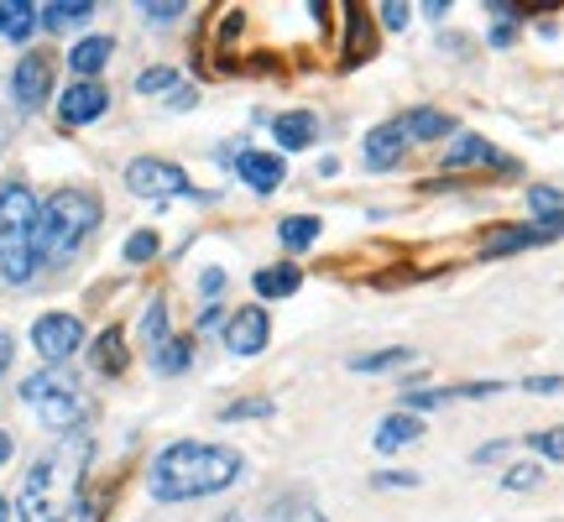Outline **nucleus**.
Listing matches in <instances>:
<instances>
[{
  "label": "nucleus",
  "mask_w": 564,
  "mask_h": 522,
  "mask_svg": "<svg viewBox=\"0 0 564 522\" xmlns=\"http://www.w3.org/2000/svg\"><path fill=\"white\" fill-rule=\"evenodd\" d=\"M240 475V454L225 450V444H193V439H178L167 444L157 460H152V497L157 501H199V497H214L235 486Z\"/></svg>",
  "instance_id": "obj_1"
},
{
  "label": "nucleus",
  "mask_w": 564,
  "mask_h": 522,
  "mask_svg": "<svg viewBox=\"0 0 564 522\" xmlns=\"http://www.w3.org/2000/svg\"><path fill=\"white\" fill-rule=\"evenodd\" d=\"M84 465H90V439L84 434H69L52 454H43L32 471H26L22 491H16V522H63L79 501V481H84Z\"/></svg>",
  "instance_id": "obj_2"
},
{
  "label": "nucleus",
  "mask_w": 564,
  "mask_h": 522,
  "mask_svg": "<svg viewBox=\"0 0 564 522\" xmlns=\"http://www.w3.org/2000/svg\"><path fill=\"white\" fill-rule=\"evenodd\" d=\"M37 199L26 183L0 189V283L22 287L37 272Z\"/></svg>",
  "instance_id": "obj_3"
},
{
  "label": "nucleus",
  "mask_w": 564,
  "mask_h": 522,
  "mask_svg": "<svg viewBox=\"0 0 564 522\" xmlns=\"http://www.w3.org/2000/svg\"><path fill=\"white\" fill-rule=\"evenodd\" d=\"M94 225H99V199L90 189H58L37 210V257L47 261L73 257L90 240Z\"/></svg>",
  "instance_id": "obj_4"
},
{
  "label": "nucleus",
  "mask_w": 564,
  "mask_h": 522,
  "mask_svg": "<svg viewBox=\"0 0 564 522\" xmlns=\"http://www.w3.org/2000/svg\"><path fill=\"white\" fill-rule=\"evenodd\" d=\"M22 403L32 407L47 428H58V434H73V428L84 424V413H90L79 381H73L63 366H47V371H37V377H26L22 381Z\"/></svg>",
  "instance_id": "obj_5"
},
{
  "label": "nucleus",
  "mask_w": 564,
  "mask_h": 522,
  "mask_svg": "<svg viewBox=\"0 0 564 522\" xmlns=\"http://www.w3.org/2000/svg\"><path fill=\"white\" fill-rule=\"evenodd\" d=\"M126 189L137 193V199H178V193H193L184 167L163 163V157H137V163L126 167Z\"/></svg>",
  "instance_id": "obj_6"
},
{
  "label": "nucleus",
  "mask_w": 564,
  "mask_h": 522,
  "mask_svg": "<svg viewBox=\"0 0 564 522\" xmlns=\"http://www.w3.org/2000/svg\"><path fill=\"white\" fill-rule=\"evenodd\" d=\"M32 345H37V356L47 366H58V360H69L79 345H84V324L73 319V313H43L37 324H32Z\"/></svg>",
  "instance_id": "obj_7"
},
{
  "label": "nucleus",
  "mask_w": 564,
  "mask_h": 522,
  "mask_svg": "<svg viewBox=\"0 0 564 522\" xmlns=\"http://www.w3.org/2000/svg\"><path fill=\"white\" fill-rule=\"evenodd\" d=\"M11 95H16L22 110H37V105L52 95V58H47V52H26L22 63H16V73H11Z\"/></svg>",
  "instance_id": "obj_8"
},
{
  "label": "nucleus",
  "mask_w": 564,
  "mask_h": 522,
  "mask_svg": "<svg viewBox=\"0 0 564 522\" xmlns=\"http://www.w3.org/2000/svg\"><path fill=\"white\" fill-rule=\"evenodd\" d=\"M267 334H272V319H267V309L246 304V309L231 313V324H225V345H231L235 356H261V351H267Z\"/></svg>",
  "instance_id": "obj_9"
},
{
  "label": "nucleus",
  "mask_w": 564,
  "mask_h": 522,
  "mask_svg": "<svg viewBox=\"0 0 564 522\" xmlns=\"http://www.w3.org/2000/svg\"><path fill=\"white\" fill-rule=\"evenodd\" d=\"M105 110H110V95H105L94 79L69 84V95L58 99V116H63V126H90V120H99Z\"/></svg>",
  "instance_id": "obj_10"
},
{
  "label": "nucleus",
  "mask_w": 564,
  "mask_h": 522,
  "mask_svg": "<svg viewBox=\"0 0 564 522\" xmlns=\"http://www.w3.org/2000/svg\"><path fill=\"white\" fill-rule=\"evenodd\" d=\"M235 173H240V183H251L257 193L282 189V178H287L278 152H240V157H235Z\"/></svg>",
  "instance_id": "obj_11"
},
{
  "label": "nucleus",
  "mask_w": 564,
  "mask_h": 522,
  "mask_svg": "<svg viewBox=\"0 0 564 522\" xmlns=\"http://www.w3.org/2000/svg\"><path fill=\"white\" fill-rule=\"evenodd\" d=\"M272 137H278L282 152H304L308 142H319V120L308 116V110H282L272 120Z\"/></svg>",
  "instance_id": "obj_12"
},
{
  "label": "nucleus",
  "mask_w": 564,
  "mask_h": 522,
  "mask_svg": "<svg viewBox=\"0 0 564 522\" xmlns=\"http://www.w3.org/2000/svg\"><path fill=\"white\" fill-rule=\"evenodd\" d=\"M402 152H408V131H402V120H387V126H376L372 137H366V163L372 167L402 163Z\"/></svg>",
  "instance_id": "obj_13"
},
{
  "label": "nucleus",
  "mask_w": 564,
  "mask_h": 522,
  "mask_svg": "<svg viewBox=\"0 0 564 522\" xmlns=\"http://www.w3.org/2000/svg\"><path fill=\"white\" fill-rule=\"evenodd\" d=\"M445 167L449 173H455V167H507V157H502L492 142H481V137H460V142L445 152Z\"/></svg>",
  "instance_id": "obj_14"
},
{
  "label": "nucleus",
  "mask_w": 564,
  "mask_h": 522,
  "mask_svg": "<svg viewBox=\"0 0 564 522\" xmlns=\"http://www.w3.org/2000/svg\"><path fill=\"white\" fill-rule=\"evenodd\" d=\"M560 230V225H517V230H496V236L481 240V251L486 257H507V251H522V246H539Z\"/></svg>",
  "instance_id": "obj_15"
},
{
  "label": "nucleus",
  "mask_w": 564,
  "mask_h": 522,
  "mask_svg": "<svg viewBox=\"0 0 564 522\" xmlns=\"http://www.w3.org/2000/svg\"><path fill=\"white\" fill-rule=\"evenodd\" d=\"M419 434H423L419 413H387V418L376 424V450L392 454V450H402V444H413Z\"/></svg>",
  "instance_id": "obj_16"
},
{
  "label": "nucleus",
  "mask_w": 564,
  "mask_h": 522,
  "mask_svg": "<svg viewBox=\"0 0 564 522\" xmlns=\"http://www.w3.org/2000/svg\"><path fill=\"white\" fill-rule=\"evenodd\" d=\"M90 16H94L90 0H52V5L37 11V26H47V32H69V26H84Z\"/></svg>",
  "instance_id": "obj_17"
},
{
  "label": "nucleus",
  "mask_w": 564,
  "mask_h": 522,
  "mask_svg": "<svg viewBox=\"0 0 564 522\" xmlns=\"http://www.w3.org/2000/svg\"><path fill=\"white\" fill-rule=\"evenodd\" d=\"M398 120L408 131V142H434V137L455 131V116H445V110H413V116H398Z\"/></svg>",
  "instance_id": "obj_18"
},
{
  "label": "nucleus",
  "mask_w": 564,
  "mask_h": 522,
  "mask_svg": "<svg viewBox=\"0 0 564 522\" xmlns=\"http://www.w3.org/2000/svg\"><path fill=\"white\" fill-rule=\"evenodd\" d=\"M298 287H304V272H298V266H261L257 272L261 298H293Z\"/></svg>",
  "instance_id": "obj_19"
},
{
  "label": "nucleus",
  "mask_w": 564,
  "mask_h": 522,
  "mask_svg": "<svg viewBox=\"0 0 564 522\" xmlns=\"http://www.w3.org/2000/svg\"><path fill=\"white\" fill-rule=\"evenodd\" d=\"M32 26H37V5H26V0H5V5H0V37L26 43Z\"/></svg>",
  "instance_id": "obj_20"
},
{
  "label": "nucleus",
  "mask_w": 564,
  "mask_h": 522,
  "mask_svg": "<svg viewBox=\"0 0 564 522\" xmlns=\"http://www.w3.org/2000/svg\"><path fill=\"white\" fill-rule=\"evenodd\" d=\"M110 52H116V43H110V37H84V43L69 52V63L84 73V79H94V73L110 63Z\"/></svg>",
  "instance_id": "obj_21"
},
{
  "label": "nucleus",
  "mask_w": 564,
  "mask_h": 522,
  "mask_svg": "<svg viewBox=\"0 0 564 522\" xmlns=\"http://www.w3.org/2000/svg\"><path fill=\"white\" fill-rule=\"evenodd\" d=\"M94 366L105 371V377H120L126 371V334L120 330H105L94 340Z\"/></svg>",
  "instance_id": "obj_22"
},
{
  "label": "nucleus",
  "mask_w": 564,
  "mask_h": 522,
  "mask_svg": "<svg viewBox=\"0 0 564 522\" xmlns=\"http://www.w3.org/2000/svg\"><path fill=\"white\" fill-rule=\"evenodd\" d=\"M376 48L372 37V16L366 11H351V32H345V63H366Z\"/></svg>",
  "instance_id": "obj_23"
},
{
  "label": "nucleus",
  "mask_w": 564,
  "mask_h": 522,
  "mask_svg": "<svg viewBox=\"0 0 564 522\" xmlns=\"http://www.w3.org/2000/svg\"><path fill=\"white\" fill-rule=\"evenodd\" d=\"M278 236L287 251H308V246L319 240V220H314V214H287L278 225Z\"/></svg>",
  "instance_id": "obj_24"
},
{
  "label": "nucleus",
  "mask_w": 564,
  "mask_h": 522,
  "mask_svg": "<svg viewBox=\"0 0 564 522\" xmlns=\"http://www.w3.org/2000/svg\"><path fill=\"white\" fill-rule=\"evenodd\" d=\"M528 210L539 214L543 225H564V189H549V183L528 189Z\"/></svg>",
  "instance_id": "obj_25"
},
{
  "label": "nucleus",
  "mask_w": 564,
  "mask_h": 522,
  "mask_svg": "<svg viewBox=\"0 0 564 522\" xmlns=\"http://www.w3.org/2000/svg\"><path fill=\"white\" fill-rule=\"evenodd\" d=\"M188 360H193V345H188V340H167V345H157L152 366H157L163 377H173V371H184Z\"/></svg>",
  "instance_id": "obj_26"
},
{
  "label": "nucleus",
  "mask_w": 564,
  "mask_h": 522,
  "mask_svg": "<svg viewBox=\"0 0 564 522\" xmlns=\"http://www.w3.org/2000/svg\"><path fill=\"white\" fill-rule=\"evenodd\" d=\"M141 334H146V345H152V351L167 345V304L163 298H152V304H146V313H141Z\"/></svg>",
  "instance_id": "obj_27"
},
{
  "label": "nucleus",
  "mask_w": 564,
  "mask_h": 522,
  "mask_svg": "<svg viewBox=\"0 0 564 522\" xmlns=\"http://www.w3.org/2000/svg\"><path fill=\"white\" fill-rule=\"evenodd\" d=\"M408 360H413V351H398V345H392V351H376V356H355L351 371H366V377H372V371H392V366H408Z\"/></svg>",
  "instance_id": "obj_28"
},
{
  "label": "nucleus",
  "mask_w": 564,
  "mask_h": 522,
  "mask_svg": "<svg viewBox=\"0 0 564 522\" xmlns=\"http://www.w3.org/2000/svg\"><path fill=\"white\" fill-rule=\"evenodd\" d=\"M272 413V398H246V403H225L220 407V418L235 424V418H267Z\"/></svg>",
  "instance_id": "obj_29"
},
{
  "label": "nucleus",
  "mask_w": 564,
  "mask_h": 522,
  "mask_svg": "<svg viewBox=\"0 0 564 522\" xmlns=\"http://www.w3.org/2000/svg\"><path fill=\"white\" fill-rule=\"evenodd\" d=\"M539 481H543V465H513V471L502 475V486H507V491H533Z\"/></svg>",
  "instance_id": "obj_30"
},
{
  "label": "nucleus",
  "mask_w": 564,
  "mask_h": 522,
  "mask_svg": "<svg viewBox=\"0 0 564 522\" xmlns=\"http://www.w3.org/2000/svg\"><path fill=\"white\" fill-rule=\"evenodd\" d=\"M528 444H533L543 460H564V428H543V434H528Z\"/></svg>",
  "instance_id": "obj_31"
},
{
  "label": "nucleus",
  "mask_w": 564,
  "mask_h": 522,
  "mask_svg": "<svg viewBox=\"0 0 564 522\" xmlns=\"http://www.w3.org/2000/svg\"><path fill=\"white\" fill-rule=\"evenodd\" d=\"M152 257H157V236L152 230H137L126 240V261H152Z\"/></svg>",
  "instance_id": "obj_32"
},
{
  "label": "nucleus",
  "mask_w": 564,
  "mask_h": 522,
  "mask_svg": "<svg viewBox=\"0 0 564 522\" xmlns=\"http://www.w3.org/2000/svg\"><path fill=\"white\" fill-rule=\"evenodd\" d=\"M137 90L141 95H157V90H178V84H173V69H146L137 73Z\"/></svg>",
  "instance_id": "obj_33"
},
{
  "label": "nucleus",
  "mask_w": 564,
  "mask_h": 522,
  "mask_svg": "<svg viewBox=\"0 0 564 522\" xmlns=\"http://www.w3.org/2000/svg\"><path fill=\"white\" fill-rule=\"evenodd\" d=\"M449 392H434V387H419V392H402V413H419V407H439Z\"/></svg>",
  "instance_id": "obj_34"
},
{
  "label": "nucleus",
  "mask_w": 564,
  "mask_h": 522,
  "mask_svg": "<svg viewBox=\"0 0 564 522\" xmlns=\"http://www.w3.org/2000/svg\"><path fill=\"white\" fill-rule=\"evenodd\" d=\"M522 392H533V398H560L564 377H528V381H522Z\"/></svg>",
  "instance_id": "obj_35"
},
{
  "label": "nucleus",
  "mask_w": 564,
  "mask_h": 522,
  "mask_svg": "<svg viewBox=\"0 0 564 522\" xmlns=\"http://www.w3.org/2000/svg\"><path fill=\"white\" fill-rule=\"evenodd\" d=\"M408 16H413V11H408V5H398V0H387V5H381V22L392 26V32H402V26H408Z\"/></svg>",
  "instance_id": "obj_36"
},
{
  "label": "nucleus",
  "mask_w": 564,
  "mask_h": 522,
  "mask_svg": "<svg viewBox=\"0 0 564 522\" xmlns=\"http://www.w3.org/2000/svg\"><path fill=\"white\" fill-rule=\"evenodd\" d=\"M141 16L146 22H173V16H184V5H141Z\"/></svg>",
  "instance_id": "obj_37"
},
{
  "label": "nucleus",
  "mask_w": 564,
  "mask_h": 522,
  "mask_svg": "<svg viewBox=\"0 0 564 522\" xmlns=\"http://www.w3.org/2000/svg\"><path fill=\"white\" fill-rule=\"evenodd\" d=\"M376 486H419V475L413 471H381L376 475Z\"/></svg>",
  "instance_id": "obj_38"
},
{
  "label": "nucleus",
  "mask_w": 564,
  "mask_h": 522,
  "mask_svg": "<svg viewBox=\"0 0 564 522\" xmlns=\"http://www.w3.org/2000/svg\"><path fill=\"white\" fill-rule=\"evenodd\" d=\"M267 522H325L319 512H308V507H298V512H272Z\"/></svg>",
  "instance_id": "obj_39"
},
{
  "label": "nucleus",
  "mask_w": 564,
  "mask_h": 522,
  "mask_svg": "<svg viewBox=\"0 0 564 522\" xmlns=\"http://www.w3.org/2000/svg\"><path fill=\"white\" fill-rule=\"evenodd\" d=\"M193 90H188V84H178V90H173V99H167V105H173V110H188V105H193Z\"/></svg>",
  "instance_id": "obj_40"
},
{
  "label": "nucleus",
  "mask_w": 564,
  "mask_h": 522,
  "mask_svg": "<svg viewBox=\"0 0 564 522\" xmlns=\"http://www.w3.org/2000/svg\"><path fill=\"white\" fill-rule=\"evenodd\" d=\"M220 287H225V272H220V266H210V272H204V293H220Z\"/></svg>",
  "instance_id": "obj_41"
},
{
  "label": "nucleus",
  "mask_w": 564,
  "mask_h": 522,
  "mask_svg": "<svg viewBox=\"0 0 564 522\" xmlns=\"http://www.w3.org/2000/svg\"><path fill=\"white\" fill-rule=\"evenodd\" d=\"M5 366H11V334L0 330V377H5Z\"/></svg>",
  "instance_id": "obj_42"
},
{
  "label": "nucleus",
  "mask_w": 564,
  "mask_h": 522,
  "mask_svg": "<svg viewBox=\"0 0 564 522\" xmlns=\"http://www.w3.org/2000/svg\"><path fill=\"white\" fill-rule=\"evenodd\" d=\"M496 454H507V439H502V444H486V450H475V460L486 465V460H496Z\"/></svg>",
  "instance_id": "obj_43"
},
{
  "label": "nucleus",
  "mask_w": 564,
  "mask_h": 522,
  "mask_svg": "<svg viewBox=\"0 0 564 522\" xmlns=\"http://www.w3.org/2000/svg\"><path fill=\"white\" fill-rule=\"evenodd\" d=\"M11 460V434H0V465Z\"/></svg>",
  "instance_id": "obj_44"
},
{
  "label": "nucleus",
  "mask_w": 564,
  "mask_h": 522,
  "mask_svg": "<svg viewBox=\"0 0 564 522\" xmlns=\"http://www.w3.org/2000/svg\"><path fill=\"white\" fill-rule=\"evenodd\" d=\"M0 522H16V512H11V501H0Z\"/></svg>",
  "instance_id": "obj_45"
},
{
  "label": "nucleus",
  "mask_w": 564,
  "mask_h": 522,
  "mask_svg": "<svg viewBox=\"0 0 564 522\" xmlns=\"http://www.w3.org/2000/svg\"><path fill=\"white\" fill-rule=\"evenodd\" d=\"M225 522H240V518H235V512H231V518H225Z\"/></svg>",
  "instance_id": "obj_46"
},
{
  "label": "nucleus",
  "mask_w": 564,
  "mask_h": 522,
  "mask_svg": "<svg viewBox=\"0 0 564 522\" xmlns=\"http://www.w3.org/2000/svg\"><path fill=\"white\" fill-rule=\"evenodd\" d=\"M0 142H5V126H0Z\"/></svg>",
  "instance_id": "obj_47"
}]
</instances>
